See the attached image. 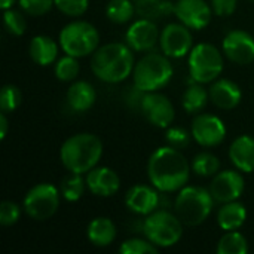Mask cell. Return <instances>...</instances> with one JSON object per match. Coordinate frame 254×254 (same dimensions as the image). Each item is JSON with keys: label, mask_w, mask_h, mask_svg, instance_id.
<instances>
[{"label": "cell", "mask_w": 254, "mask_h": 254, "mask_svg": "<svg viewBox=\"0 0 254 254\" xmlns=\"http://www.w3.org/2000/svg\"><path fill=\"white\" fill-rule=\"evenodd\" d=\"M190 164L183 153L173 147L164 146L156 149L147 162V176L159 192H179L183 189L190 177Z\"/></svg>", "instance_id": "cell-1"}, {"label": "cell", "mask_w": 254, "mask_h": 254, "mask_svg": "<svg viewBox=\"0 0 254 254\" xmlns=\"http://www.w3.org/2000/svg\"><path fill=\"white\" fill-rule=\"evenodd\" d=\"M132 49L119 42H112L97 48L92 54L91 70L106 83H119L128 79L134 71V54Z\"/></svg>", "instance_id": "cell-2"}, {"label": "cell", "mask_w": 254, "mask_h": 254, "mask_svg": "<svg viewBox=\"0 0 254 254\" xmlns=\"http://www.w3.org/2000/svg\"><path fill=\"white\" fill-rule=\"evenodd\" d=\"M103 156L101 140L91 132L74 134L60 149V159L65 170L76 174H86L97 167Z\"/></svg>", "instance_id": "cell-3"}, {"label": "cell", "mask_w": 254, "mask_h": 254, "mask_svg": "<svg viewBox=\"0 0 254 254\" xmlns=\"http://www.w3.org/2000/svg\"><path fill=\"white\" fill-rule=\"evenodd\" d=\"M174 68L168 57L158 52H149L134 67V88L140 92H155L165 88L173 79Z\"/></svg>", "instance_id": "cell-4"}, {"label": "cell", "mask_w": 254, "mask_h": 254, "mask_svg": "<svg viewBox=\"0 0 254 254\" xmlns=\"http://www.w3.org/2000/svg\"><path fill=\"white\" fill-rule=\"evenodd\" d=\"M214 207V198L210 189L199 186H185L179 190L174 202L177 217L186 226H199L204 223Z\"/></svg>", "instance_id": "cell-5"}, {"label": "cell", "mask_w": 254, "mask_h": 254, "mask_svg": "<svg viewBox=\"0 0 254 254\" xmlns=\"http://www.w3.org/2000/svg\"><path fill=\"white\" fill-rule=\"evenodd\" d=\"M144 237L158 249L174 247L183 235V222L165 210H156L143 222Z\"/></svg>", "instance_id": "cell-6"}, {"label": "cell", "mask_w": 254, "mask_h": 254, "mask_svg": "<svg viewBox=\"0 0 254 254\" xmlns=\"http://www.w3.org/2000/svg\"><path fill=\"white\" fill-rule=\"evenodd\" d=\"M100 34L88 21H71L60 31V46L71 57L82 58L97 51Z\"/></svg>", "instance_id": "cell-7"}, {"label": "cell", "mask_w": 254, "mask_h": 254, "mask_svg": "<svg viewBox=\"0 0 254 254\" xmlns=\"http://www.w3.org/2000/svg\"><path fill=\"white\" fill-rule=\"evenodd\" d=\"M222 52L211 43H199L189 52V71L195 82L211 83L223 71Z\"/></svg>", "instance_id": "cell-8"}, {"label": "cell", "mask_w": 254, "mask_h": 254, "mask_svg": "<svg viewBox=\"0 0 254 254\" xmlns=\"http://www.w3.org/2000/svg\"><path fill=\"white\" fill-rule=\"evenodd\" d=\"M60 193L61 190L52 183H39L33 186L22 202L25 214L37 222L51 219L60 208Z\"/></svg>", "instance_id": "cell-9"}, {"label": "cell", "mask_w": 254, "mask_h": 254, "mask_svg": "<svg viewBox=\"0 0 254 254\" xmlns=\"http://www.w3.org/2000/svg\"><path fill=\"white\" fill-rule=\"evenodd\" d=\"M140 107H141L144 118L156 128L167 129L174 122L176 109H174L171 100L167 95L159 94L158 91L146 92L141 97Z\"/></svg>", "instance_id": "cell-10"}, {"label": "cell", "mask_w": 254, "mask_h": 254, "mask_svg": "<svg viewBox=\"0 0 254 254\" xmlns=\"http://www.w3.org/2000/svg\"><path fill=\"white\" fill-rule=\"evenodd\" d=\"M162 52L168 58H183L192 51L193 37L190 28L182 22H171L162 31L159 37Z\"/></svg>", "instance_id": "cell-11"}, {"label": "cell", "mask_w": 254, "mask_h": 254, "mask_svg": "<svg viewBox=\"0 0 254 254\" xmlns=\"http://www.w3.org/2000/svg\"><path fill=\"white\" fill-rule=\"evenodd\" d=\"M190 132L199 146L214 147L222 144L226 138V125L219 116L202 113L193 119Z\"/></svg>", "instance_id": "cell-12"}, {"label": "cell", "mask_w": 254, "mask_h": 254, "mask_svg": "<svg viewBox=\"0 0 254 254\" xmlns=\"http://www.w3.org/2000/svg\"><path fill=\"white\" fill-rule=\"evenodd\" d=\"M246 183L241 173L235 170L219 171L210 183V192L214 201L226 204L232 201H238L244 193Z\"/></svg>", "instance_id": "cell-13"}, {"label": "cell", "mask_w": 254, "mask_h": 254, "mask_svg": "<svg viewBox=\"0 0 254 254\" xmlns=\"http://www.w3.org/2000/svg\"><path fill=\"white\" fill-rule=\"evenodd\" d=\"M174 15L190 30H204L211 22L213 7L205 0H177Z\"/></svg>", "instance_id": "cell-14"}, {"label": "cell", "mask_w": 254, "mask_h": 254, "mask_svg": "<svg viewBox=\"0 0 254 254\" xmlns=\"http://www.w3.org/2000/svg\"><path fill=\"white\" fill-rule=\"evenodd\" d=\"M223 54L235 64L246 65L254 61V37L244 30L229 31L222 43Z\"/></svg>", "instance_id": "cell-15"}, {"label": "cell", "mask_w": 254, "mask_h": 254, "mask_svg": "<svg viewBox=\"0 0 254 254\" xmlns=\"http://www.w3.org/2000/svg\"><path fill=\"white\" fill-rule=\"evenodd\" d=\"M159 37H161V33L155 21L146 19V18H140L134 21L125 33L127 45L132 51H137V52L152 51L159 42Z\"/></svg>", "instance_id": "cell-16"}, {"label": "cell", "mask_w": 254, "mask_h": 254, "mask_svg": "<svg viewBox=\"0 0 254 254\" xmlns=\"http://www.w3.org/2000/svg\"><path fill=\"white\" fill-rule=\"evenodd\" d=\"M125 205L138 216H149L159 207V193L155 186L135 185L125 195Z\"/></svg>", "instance_id": "cell-17"}, {"label": "cell", "mask_w": 254, "mask_h": 254, "mask_svg": "<svg viewBox=\"0 0 254 254\" xmlns=\"http://www.w3.org/2000/svg\"><path fill=\"white\" fill-rule=\"evenodd\" d=\"M86 188L91 193L109 198L118 193L121 188V179L118 173L109 167H95L86 173Z\"/></svg>", "instance_id": "cell-18"}, {"label": "cell", "mask_w": 254, "mask_h": 254, "mask_svg": "<svg viewBox=\"0 0 254 254\" xmlns=\"http://www.w3.org/2000/svg\"><path fill=\"white\" fill-rule=\"evenodd\" d=\"M210 100L213 104L222 110L235 109L243 98L241 88L231 79H219L210 86Z\"/></svg>", "instance_id": "cell-19"}, {"label": "cell", "mask_w": 254, "mask_h": 254, "mask_svg": "<svg viewBox=\"0 0 254 254\" xmlns=\"http://www.w3.org/2000/svg\"><path fill=\"white\" fill-rule=\"evenodd\" d=\"M229 159L243 173H254V137L241 135L229 147Z\"/></svg>", "instance_id": "cell-20"}, {"label": "cell", "mask_w": 254, "mask_h": 254, "mask_svg": "<svg viewBox=\"0 0 254 254\" xmlns=\"http://www.w3.org/2000/svg\"><path fill=\"white\" fill-rule=\"evenodd\" d=\"M67 104L70 109H73L77 113L89 110L97 100V92L95 88L86 82V80H79L71 83V86L67 89Z\"/></svg>", "instance_id": "cell-21"}, {"label": "cell", "mask_w": 254, "mask_h": 254, "mask_svg": "<svg viewBox=\"0 0 254 254\" xmlns=\"http://www.w3.org/2000/svg\"><path fill=\"white\" fill-rule=\"evenodd\" d=\"M28 52H30L31 60L36 64L45 67V65L57 63L58 43L54 39H51L49 36H43V34L34 36L30 42Z\"/></svg>", "instance_id": "cell-22"}, {"label": "cell", "mask_w": 254, "mask_h": 254, "mask_svg": "<svg viewBox=\"0 0 254 254\" xmlns=\"http://www.w3.org/2000/svg\"><path fill=\"white\" fill-rule=\"evenodd\" d=\"M116 226L107 217L94 219L86 229V235L91 244L95 247H109L116 240Z\"/></svg>", "instance_id": "cell-23"}, {"label": "cell", "mask_w": 254, "mask_h": 254, "mask_svg": "<svg viewBox=\"0 0 254 254\" xmlns=\"http://www.w3.org/2000/svg\"><path fill=\"white\" fill-rule=\"evenodd\" d=\"M247 220V210L238 201L226 202L217 213V223L223 231H238Z\"/></svg>", "instance_id": "cell-24"}, {"label": "cell", "mask_w": 254, "mask_h": 254, "mask_svg": "<svg viewBox=\"0 0 254 254\" xmlns=\"http://www.w3.org/2000/svg\"><path fill=\"white\" fill-rule=\"evenodd\" d=\"M174 6L171 0H138L135 1V13L146 19H161L170 13H174Z\"/></svg>", "instance_id": "cell-25"}, {"label": "cell", "mask_w": 254, "mask_h": 254, "mask_svg": "<svg viewBox=\"0 0 254 254\" xmlns=\"http://www.w3.org/2000/svg\"><path fill=\"white\" fill-rule=\"evenodd\" d=\"M210 100V92L205 91L202 83H195L186 88L183 97H182V106L186 110V113L193 115L199 113L208 103Z\"/></svg>", "instance_id": "cell-26"}, {"label": "cell", "mask_w": 254, "mask_h": 254, "mask_svg": "<svg viewBox=\"0 0 254 254\" xmlns=\"http://www.w3.org/2000/svg\"><path fill=\"white\" fill-rule=\"evenodd\" d=\"M217 254H246L249 252V243L246 237L238 231H228L219 241Z\"/></svg>", "instance_id": "cell-27"}, {"label": "cell", "mask_w": 254, "mask_h": 254, "mask_svg": "<svg viewBox=\"0 0 254 254\" xmlns=\"http://www.w3.org/2000/svg\"><path fill=\"white\" fill-rule=\"evenodd\" d=\"M134 13L135 4L132 0H110L106 6V15L115 24H125L131 21Z\"/></svg>", "instance_id": "cell-28"}, {"label": "cell", "mask_w": 254, "mask_h": 254, "mask_svg": "<svg viewBox=\"0 0 254 254\" xmlns=\"http://www.w3.org/2000/svg\"><path fill=\"white\" fill-rule=\"evenodd\" d=\"M83 174H76V173H70L60 185V190L61 195L65 201L68 202H76L79 201L83 193H85V188H86V180H83L82 177Z\"/></svg>", "instance_id": "cell-29"}, {"label": "cell", "mask_w": 254, "mask_h": 254, "mask_svg": "<svg viewBox=\"0 0 254 254\" xmlns=\"http://www.w3.org/2000/svg\"><path fill=\"white\" fill-rule=\"evenodd\" d=\"M219 170H220V161L213 153H208V152L198 153L192 161V171L196 176L211 177V176H216Z\"/></svg>", "instance_id": "cell-30"}, {"label": "cell", "mask_w": 254, "mask_h": 254, "mask_svg": "<svg viewBox=\"0 0 254 254\" xmlns=\"http://www.w3.org/2000/svg\"><path fill=\"white\" fill-rule=\"evenodd\" d=\"M80 73V64L76 57L67 55L61 57L55 63V76L58 80L63 82H71L74 80Z\"/></svg>", "instance_id": "cell-31"}, {"label": "cell", "mask_w": 254, "mask_h": 254, "mask_svg": "<svg viewBox=\"0 0 254 254\" xmlns=\"http://www.w3.org/2000/svg\"><path fill=\"white\" fill-rule=\"evenodd\" d=\"M22 101V94L15 85H4L0 92V109L4 113L15 112Z\"/></svg>", "instance_id": "cell-32"}, {"label": "cell", "mask_w": 254, "mask_h": 254, "mask_svg": "<svg viewBox=\"0 0 254 254\" xmlns=\"http://www.w3.org/2000/svg\"><path fill=\"white\" fill-rule=\"evenodd\" d=\"M119 253L122 254H156L158 247L152 244L147 238H131L121 244Z\"/></svg>", "instance_id": "cell-33"}, {"label": "cell", "mask_w": 254, "mask_h": 254, "mask_svg": "<svg viewBox=\"0 0 254 254\" xmlns=\"http://www.w3.org/2000/svg\"><path fill=\"white\" fill-rule=\"evenodd\" d=\"M3 22H4L6 30L13 36H22L25 33L27 21L19 10H15L12 7L6 9L3 12Z\"/></svg>", "instance_id": "cell-34"}, {"label": "cell", "mask_w": 254, "mask_h": 254, "mask_svg": "<svg viewBox=\"0 0 254 254\" xmlns=\"http://www.w3.org/2000/svg\"><path fill=\"white\" fill-rule=\"evenodd\" d=\"M55 7L67 16H80L89 7V0H54Z\"/></svg>", "instance_id": "cell-35"}, {"label": "cell", "mask_w": 254, "mask_h": 254, "mask_svg": "<svg viewBox=\"0 0 254 254\" xmlns=\"http://www.w3.org/2000/svg\"><path fill=\"white\" fill-rule=\"evenodd\" d=\"M190 134L185 128H182V127H168L167 128V132H165V140H167V143L170 146L182 150V149H185V147L189 146V143H190Z\"/></svg>", "instance_id": "cell-36"}, {"label": "cell", "mask_w": 254, "mask_h": 254, "mask_svg": "<svg viewBox=\"0 0 254 254\" xmlns=\"http://www.w3.org/2000/svg\"><path fill=\"white\" fill-rule=\"evenodd\" d=\"M18 3L24 13L31 16H42L55 6L54 0H18Z\"/></svg>", "instance_id": "cell-37"}, {"label": "cell", "mask_w": 254, "mask_h": 254, "mask_svg": "<svg viewBox=\"0 0 254 254\" xmlns=\"http://www.w3.org/2000/svg\"><path fill=\"white\" fill-rule=\"evenodd\" d=\"M21 217V208L12 201H3L0 205V223L3 226H13Z\"/></svg>", "instance_id": "cell-38"}, {"label": "cell", "mask_w": 254, "mask_h": 254, "mask_svg": "<svg viewBox=\"0 0 254 254\" xmlns=\"http://www.w3.org/2000/svg\"><path fill=\"white\" fill-rule=\"evenodd\" d=\"M238 6V0H211L213 12L217 16H231Z\"/></svg>", "instance_id": "cell-39"}, {"label": "cell", "mask_w": 254, "mask_h": 254, "mask_svg": "<svg viewBox=\"0 0 254 254\" xmlns=\"http://www.w3.org/2000/svg\"><path fill=\"white\" fill-rule=\"evenodd\" d=\"M7 129H9V122H7L6 113H4V112H1V113H0V138H1V140L6 137Z\"/></svg>", "instance_id": "cell-40"}, {"label": "cell", "mask_w": 254, "mask_h": 254, "mask_svg": "<svg viewBox=\"0 0 254 254\" xmlns=\"http://www.w3.org/2000/svg\"><path fill=\"white\" fill-rule=\"evenodd\" d=\"M16 0H0V7L3 9V10H6V9H10L12 6H13V3H15Z\"/></svg>", "instance_id": "cell-41"}, {"label": "cell", "mask_w": 254, "mask_h": 254, "mask_svg": "<svg viewBox=\"0 0 254 254\" xmlns=\"http://www.w3.org/2000/svg\"><path fill=\"white\" fill-rule=\"evenodd\" d=\"M132 1H138V0H132Z\"/></svg>", "instance_id": "cell-42"}, {"label": "cell", "mask_w": 254, "mask_h": 254, "mask_svg": "<svg viewBox=\"0 0 254 254\" xmlns=\"http://www.w3.org/2000/svg\"><path fill=\"white\" fill-rule=\"evenodd\" d=\"M252 1H254V0H252Z\"/></svg>", "instance_id": "cell-43"}]
</instances>
